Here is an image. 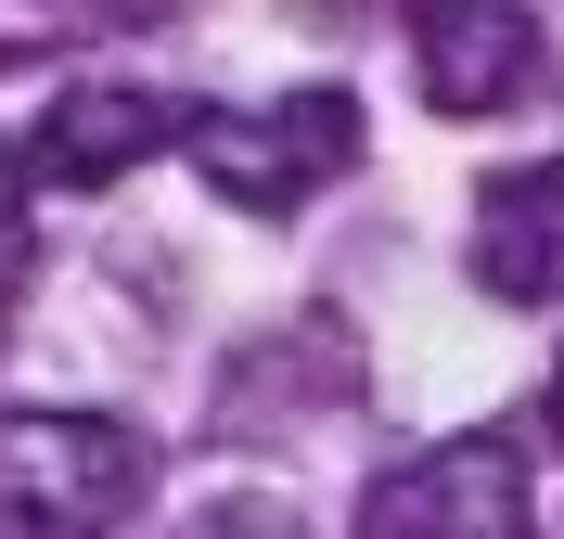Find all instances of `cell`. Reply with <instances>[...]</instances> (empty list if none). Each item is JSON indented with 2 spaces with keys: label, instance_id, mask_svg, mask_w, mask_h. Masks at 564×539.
Masks as SVG:
<instances>
[{
  "label": "cell",
  "instance_id": "obj_3",
  "mask_svg": "<svg viewBox=\"0 0 564 539\" xmlns=\"http://www.w3.org/2000/svg\"><path fill=\"white\" fill-rule=\"evenodd\" d=\"M359 539H527V450L500 424L436 436L359 488Z\"/></svg>",
  "mask_w": 564,
  "mask_h": 539
},
{
  "label": "cell",
  "instance_id": "obj_1",
  "mask_svg": "<svg viewBox=\"0 0 564 539\" xmlns=\"http://www.w3.org/2000/svg\"><path fill=\"white\" fill-rule=\"evenodd\" d=\"M359 90H334V77H295V90H257V104H206L180 116V154H193V180H206L218 206L245 218H295L308 193H334V180L359 168Z\"/></svg>",
  "mask_w": 564,
  "mask_h": 539
},
{
  "label": "cell",
  "instance_id": "obj_8",
  "mask_svg": "<svg viewBox=\"0 0 564 539\" xmlns=\"http://www.w3.org/2000/svg\"><path fill=\"white\" fill-rule=\"evenodd\" d=\"M552 424H564V373H552Z\"/></svg>",
  "mask_w": 564,
  "mask_h": 539
},
{
  "label": "cell",
  "instance_id": "obj_7",
  "mask_svg": "<svg viewBox=\"0 0 564 539\" xmlns=\"http://www.w3.org/2000/svg\"><path fill=\"white\" fill-rule=\"evenodd\" d=\"M26 283H39V193H26L13 154H0V322L26 309Z\"/></svg>",
  "mask_w": 564,
  "mask_h": 539
},
{
  "label": "cell",
  "instance_id": "obj_4",
  "mask_svg": "<svg viewBox=\"0 0 564 539\" xmlns=\"http://www.w3.org/2000/svg\"><path fill=\"white\" fill-rule=\"evenodd\" d=\"M154 154H180V104L167 90H141V77H77V90H52V116H39V142L13 154V168H26L39 193H104V180L154 168Z\"/></svg>",
  "mask_w": 564,
  "mask_h": 539
},
{
  "label": "cell",
  "instance_id": "obj_6",
  "mask_svg": "<svg viewBox=\"0 0 564 539\" xmlns=\"http://www.w3.org/2000/svg\"><path fill=\"white\" fill-rule=\"evenodd\" d=\"M462 257H475V283H488L500 309H552L564 295V154H527V168L475 180Z\"/></svg>",
  "mask_w": 564,
  "mask_h": 539
},
{
  "label": "cell",
  "instance_id": "obj_2",
  "mask_svg": "<svg viewBox=\"0 0 564 539\" xmlns=\"http://www.w3.org/2000/svg\"><path fill=\"white\" fill-rule=\"evenodd\" d=\"M154 450L116 411H0V539H116Z\"/></svg>",
  "mask_w": 564,
  "mask_h": 539
},
{
  "label": "cell",
  "instance_id": "obj_5",
  "mask_svg": "<svg viewBox=\"0 0 564 539\" xmlns=\"http://www.w3.org/2000/svg\"><path fill=\"white\" fill-rule=\"evenodd\" d=\"M411 52L436 116H500L539 90V13H513V0H436V13H411Z\"/></svg>",
  "mask_w": 564,
  "mask_h": 539
}]
</instances>
